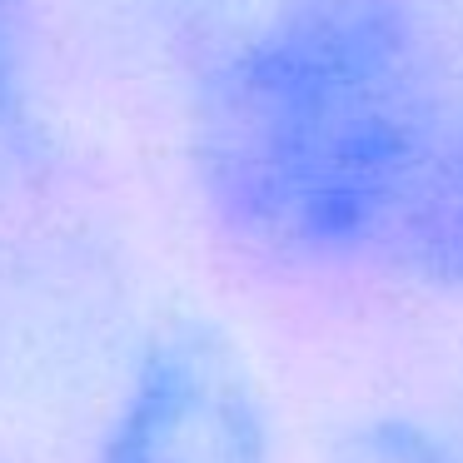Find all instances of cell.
Returning <instances> with one entry per match:
<instances>
[{
  "mask_svg": "<svg viewBox=\"0 0 463 463\" xmlns=\"http://www.w3.org/2000/svg\"><path fill=\"white\" fill-rule=\"evenodd\" d=\"M449 90L433 0H264L184 71L194 200L250 260L383 264Z\"/></svg>",
  "mask_w": 463,
  "mask_h": 463,
  "instance_id": "cell-1",
  "label": "cell"
},
{
  "mask_svg": "<svg viewBox=\"0 0 463 463\" xmlns=\"http://www.w3.org/2000/svg\"><path fill=\"white\" fill-rule=\"evenodd\" d=\"M100 463H269V413L244 349L204 319L150 334Z\"/></svg>",
  "mask_w": 463,
  "mask_h": 463,
  "instance_id": "cell-2",
  "label": "cell"
},
{
  "mask_svg": "<svg viewBox=\"0 0 463 463\" xmlns=\"http://www.w3.org/2000/svg\"><path fill=\"white\" fill-rule=\"evenodd\" d=\"M51 165V115L41 80V0H0V184Z\"/></svg>",
  "mask_w": 463,
  "mask_h": 463,
  "instance_id": "cell-3",
  "label": "cell"
},
{
  "mask_svg": "<svg viewBox=\"0 0 463 463\" xmlns=\"http://www.w3.org/2000/svg\"><path fill=\"white\" fill-rule=\"evenodd\" d=\"M115 5L140 51L190 71L220 35H230L264 0H115Z\"/></svg>",
  "mask_w": 463,
  "mask_h": 463,
  "instance_id": "cell-4",
  "label": "cell"
},
{
  "mask_svg": "<svg viewBox=\"0 0 463 463\" xmlns=\"http://www.w3.org/2000/svg\"><path fill=\"white\" fill-rule=\"evenodd\" d=\"M329 463H463L458 443L433 433L419 419H364L329 449Z\"/></svg>",
  "mask_w": 463,
  "mask_h": 463,
  "instance_id": "cell-5",
  "label": "cell"
},
{
  "mask_svg": "<svg viewBox=\"0 0 463 463\" xmlns=\"http://www.w3.org/2000/svg\"><path fill=\"white\" fill-rule=\"evenodd\" d=\"M458 453H463V449H458Z\"/></svg>",
  "mask_w": 463,
  "mask_h": 463,
  "instance_id": "cell-6",
  "label": "cell"
}]
</instances>
